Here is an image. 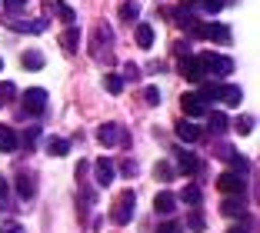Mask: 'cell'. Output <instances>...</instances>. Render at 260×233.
Masks as SVG:
<instances>
[{"mask_svg":"<svg viewBox=\"0 0 260 233\" xmlns=\"http://www.w3.org/2000/svg\"><path fill=\"white\" fill-rule=\"evenodd\" d=\"M193 34H200L207 40H217V44H230V27H223V23H197Z\"/></svg>","mask_w":260,"mask_h":233,"instance_id":"cell-5","label":"cell"},{"mask_svg":"<svg viewBox=\"0 0 260 233\" xmlns=\"http://www.w3.org/2000/svg\"><path fill=\"white\" fill-rule=\"evenodd\" d=\"M177 137H180L184 143H197L200 137H204V130H200L197 123H190V120H180L177 123Z\"/></svg>","mask_w":260,"mask_h":233,"instance_id":"cell-13","label":"cell"},{"mask_svg":"<svg viewBox=\"0 0 260 233\" xmlns=\"http://www.w3.org/2000/svg\"><path fill=\"white\" fill-rule=\"evenodd\" d=\"M60 47H63L67 53H74L77 47H80V30H74V27H67V30L60 34Z\"/></svg>","mask_w":260,"mask_h":233,"instance_id":"cell-20","label":"cell"},{"mask_svg":"<svg viewBox=\"0 0 260 233\" xmlns=\"http://www.w3.org/2000/svg\"><path fill=\"white\" fill-rule=\"evenodd\" d=\"M17 193H20L23 200H30V196L37 193V183H34V177H27V173H20V177H17Z\"/></svg>","mask_w":260,"mask_h":233,"instance_id":"cell-19","label":"cell"},{"mask_svg":"<svg viewBox=\"0 0 260 233\" xmlns=\"http://www.w3.org/2000/svg\"><path fill=\"white\" fill-rule=\"evenodd\" d=\"M0 67H4V60H0Z\"/></svg>","mask_w":260,"mask_h":233,"instance_id":"cell-43","label":"cell"},{"mask_svg":"<svg viewBox=\"0 0 260 233\" xmlns=\"http://www.w3.org/2000/svg\"><path fill=\"white\" fill-rule=\"evenodd\" d=\"M153 210L164 213V217H170V213L177 210V196L170 193V190H160V193H157V200H153Z\"/></svg>","mask_w":260,"mask_h":233,"instance_id":"cell-11","label":"cell"},{"mask_svg":"<svg viewBox=\"0 0 260 233\" xmlns=\"http://www.w3.org/2000/svg\"><path fill=\"white\" fill-rule=\"evenodd\" d=\"M110 37H114V34H110V27L104 20L97 23V27H93V44H90V50H93V57H100V47L107 44L110 47Z\"/></svg>","mask_w":260,"mask_h":233,"instance_id":"cell-10","label":"cell"},{"mask_svg":"<svg viewBox=\"0 0 260 233\" xmlns=\"http://www.w3.org/2000/svg\"><path fill=\"white\" fill-rule=\"evenodd\" d=\"M137 17H140V7H137V0H123V4H120V20H137Z\"/></svg>","mask_w":260,"mask_h":233,"instance_id":"cell-23","label":"cell"},{"mask_svg":"<svg viewBox=\"0 0 260 233\" xmlns=\"http://www.w3.org/2000/svg\"><path fill=\"white\" fill-rule=\"evenodd\" d=\"M187 223H190V230H193V233H204V230H207V223H204V217H200V213H193Z\"/></svg>","mask_w":260,"mask_h":233,"instance_id":"cell-32","label":"cell"},{"mask_svg":"<svg viewBox=\"0 0 260 233\" xmlns=\"http://www.w3.org/2000/svg\"><path fill=\"white\" fill-rule=\"evenodd\" d=\"M180 107H184L187 117H207V104L197 93H184V97H180Z\"/></svg>","mask_w":260,"mask_h":233,"instance_id":"cell-9","label":"cell"},{"mask_svg":"<svg viewBox=\"0 0 260 233\" xmlns=\"http://www.w3.org/2000/svg\"><path fill=\"white\" fill-rule=\"evenodd\" d=\"M14 83H0V104H10V100H14Z\"/></svg>","mask_w":260,"mask_h":233,"instance_id":"cell-30","label":"cell"},{"mask_svg":"<svg viewBox=\"0 0 260 233\" xmlns=\"http://www.w3.org/2000/svg\"><path fill=\"white\" fill-rule=\"evenodd\" d=\"M227 233H250V223H244V226H230Z\"/></svg>","mask_w":260,"mask_h":233,"instance_id":"cell-40","label":"cell"},{"mask_svg":"<svg viewBox=\"0 0 260 233\" xmlns=\"http://www.w3.org/2000/svg\"><path fill=\"white\" fill-rule=\"evenodd\" d=\"M217 190L220 193H227V196H244V190H247V180H244V173H220L217 177Z\"/></svg>","mask_w":260,"mask_h":233,"instance_id":"cell-3","label":"cell"},{"mask_svg":"<svg viewBox=\"0 0 260 233\" xmlns=\"http://www.w3.org/2000/svg\"><path fill=\"white\" fill-rule=\"evenodd\" d=\"M14 150H17V134L7 123H0V153H14Z\"/></svg>","mask_w":260,"mask_h":233,"instance_id":"cell-15","label":"cell"},{"mask_svg":"<svg viewBox=\"0 0 260 233\" xmlns=\"http://www.w3.org/2000/svg\"><path fill=\"white\" fill-rule=\"evenodd\" d=\"M217 100H223L227 107H240L244 90H240V87H234V83H220V93H217Z\"/></svg>","mask_w":260,"mask_h":233,"instance_id":"cell-12","label":"cell"},{"mask_svg":"<svg viewBox=\"0 0 260 233\" xmlns=\"http://www.w3.org/2000/svg\"><path fill=\"white\" fill-rule=\"evenodd\" d=\"M217 157L230 160V157H234V147H227V143H217Z\"/></svg>","mask_w":260,"mask_h":233,"instance_id":"cell-37","label":"cell"},{"mask_svg":"<svg viewBox=\"0 0 260 233\" xmlns=\"http://www.w3.org/2000/svg\"><path fill=\"white\" fill-rule=\"evenodd\" d=\"M0 233H23V226L14 223V220H7V223H0Z\"/></svg>","mask_w":260,"mask_h":233,"instance_id":"cell-36","label":"cell"},{"mask_svg":"<svg viewBox=\"0 0 260 233\" xmlns=\"http://www.w3.org/2000/svg\"><path fill=\"white\" fill-rule=\"evenodd\" d=\"M177 163H180L184 173H197L200 170V160L193 157V153H187V150H177Z\"/></svg>","mask_w":260,"mask_h":233,"instance_id":"cell-18","label":"cell"},{"mask_svg":"<svg viewBox=\"0 0 260 233\" xmlns=\"http://www.w3.org/2000/svg\"><path fill=\"white\" fill-rule=\"evenodd\" d=\"M144 100L150 107H157V104H160V90H157V87H144Z\"/></svg>","mask_w":260,"mask_h":233,"instance_id":"cell-29","label":"cell"},{"mask_svg":"<svg viewBox=\"0 0 260 233\" xmlns=\"http://www.w3.org/2000/svg\"><path fill=\"white\" fill-rule=\"evenodd\" d=\"M54 10H57V17H60L63 23H74V20H77L74 7H70V4H63V0H57V4H54Z\"/></svg>","mask_w":260,"mask_h":233,"instance_id":"cell-24","label":"cell"},{"mask_svg":"<svg viewBox=\"0 0 260 233\" xmlns=\"http://www.w3.org/2000/svg\"><path fill=\"white\" fill-rule=\"evenodd\" d=\"M0 200H7V180L0 177Z\"/></svg>","mask_w":260,"mask_h":233,"instance_id":"cell-42","label":"cell"},{"mask_svg":"<svg viewBox=\"0 0 260 233\" xmlns=\"http://www.w3.org/2000/svg\"><path fill=\"white\" fill-rule=\"evenodd\" d=\"M234 127H237V134H250V130H253V120H250V117H244V120H237Z\"/></svg>","mask_w":260,"mask_h":233,"instance_id":"cell-35","label":"cell"},{"mask_svg":"<svg viewBox=\"0 0 260 233\" xmlns=\"http://www.w3.org/2000/svg\"><path fill=\"white\" fill-rule=\"evenodd\" d=\"M153 173H157V180H164V183H170L177 177V170L170 163H157V170H153Z\"/></svg>","mask_w":260,"mask_h":233,"instance_id":"cell-27","label":"cell"},{"mask_svg":"<svg viewBox=\"0 0 260 233\" xmlns=\"http://www.w3.org/2000/svg\"><path fill=\"white\" fill-rule=\"evenodd\" d=\"M97 140L104 143V147H123L127 137H123V130L117 127V123H100L97 127Z\"/></svg>","mask_w":260,"mask_h":233,"instance_id":"cell-4","label":"cell"},{"mask_svg":"<svg viewBox=\"0 0 260 233\" xmlns=\"http://www.w3.org/2000/svg\"><path fill=\"white\" fill-rule=\"evenodd\" d=\"M244 210H247L244 196H227V200L220 203V213H227V217H244Z\"/></svg>","mask_w":260,"mask_h":233,"instance_id":"cell-14","label":"cell"},{"mask_svg":"<svg viewBox=\"0 0 260 233\" xmlns=\"http://www.w3.org/2000/svg\"><path fill=\"white\" fill-rule=\"evenodd\" d=\"M104 87H107V93H120L123 90V77L107 74V77H104Z\"/></svg>","mask_w":260,"mask_h":233,"instance_id":"cell-26","label":"cell"},{"mask_svg":"<svg viewBox=\"0 0 260 233\" xmlns=\"http://www.w3.org/2000/svg\"><path fill=\"white\" fill-rule=\"evenodd\" d=\"M200 63H204V74H214V77H230L234 74V60H230V57H220V53H204Z\"/></svg>","mask_w":260,"mask_h":233,"instance_id":"cell-2","label":"cell"},{"mask_svg":"<svg viewBox=\"0 0 260 233\" xmlns=\"http://www.w3.org/2000/svg\"><path fill=\"white\" fill-rule=\"evenodd\" d=\"M180 230H184V226H180V223H174V220H167V223H160V226H157V233H180Z\"/></svg>","mask_w":260,"mask_h":233,"instance_id":"cell-34","label":"cell"},{"mask_svg":"<svg viewBox=\"0 0 260 233\" xmlns=\"http://www.w3.org/2000/svg\"><path fill=\"white\" fill-rule=\"evenodd\" d=\"M223 4H227V0H200V7H204L207 14H217V10H223Z\"/></svg>","mask_w":260,"mask_h":233,"instance_id":"cell-31","label":"cell"},{"mask_svg":"<svg viewBox=\"0 0 260 233\" xmlns=\"http://www.w3.org/2000/svg\"><path fill=\"white\" fill-rule=\"evenodd\" d=\"M134 207H137V196H134V190H123V193L117 196L114 210H110L114 223H130V217H134Z\"/></svg>","mask_w":260,"mask_h":233,"instance_id":"cell-1","label":"cell"},{"mask_svg":"<svg viewBox=\"0 0 260 233\" xmlns=\"http://www.w3.org/2000/svg\"><path fill=\"white\" fill-rule=\"evenodd\" d=\"M44 107H47V90L44 87H30V90L23 93V110L27 113L37 117V113H44Z\"/></svg>","mask_w":260,"mask_h":233,"instance_id":"cell-6","label":"cell"},{"mask_svg":"<svg viewBox=\"0 0 260 233\" xmlns=\"http://www.w3.org/2000/svg\"><path fill=\"white\" fill-rule=\"evenodd\" d=\"M114 160H107V157H100L97 163H93V177H97V183L100 187H110V183H114Z\"/></svg>","mask_w":260,"mask_h":233,"instance_id":"cell-8","label":"cell"},{"mask_svg":"<svg viewBox=\"0 0 260 233\" xmlns=\"http://www.w3.org/2000/svg\"><path fill=\"white\" fill-rule=\"evenodd\" d=\"M120 173H123V177H134V173H137L134 160H123V163H120Z\"/></svg>","mask_w":260,"mask_h":233,"instance_id":"cell-38","label":"cell"},{"mask_svg":"<svg viewBox=\"0 0 260 233\" xmlns=\"http://www.w3.org/2000/svg\"><path fill=\"white\" fill-rule=\"evenodd\" d=\"M223 130H227V117H223V113H214V117H210V134L220 137Z\"/></svg>","mask_w":260,"mask_h":233,"instance_id":"cell-28","label":"cell"},{"mask_svg":"<svg viewBox=\"0 0 260 233\" xmlns=\"http://www.w3.org/2000/svg\"><path fill=\"white\" fill-rule=\"evenodd\" d=\"M180 200H184V203H190V207H200L204 193H200V187H187L184 193H180Z\"/></svg>","mask_w":260,"mask_h":233,"instance_id":"cell-25","label":"cell"},{"mask_svg":"<svg viewBox=\"0 0 260 233\" xmlns=\"http://www.w3.org/2000/svg\"><path fill=\"white\" fill-rule=\"evenodd\" d=\"M137 44L144 47V50L153 47V27H150V23H137Z\"/></svg>","mask_w":260,"mask_h":233,"instance_id":"cell-21","label":"cell"},{"mask_svg":"<svg viewBox=\"0 0 260 233\" xmlns=\"http://www.w3.org/2000/svg\"><path fill=\"white\" fill-rule=\"evenodd\" d=\"M47 153H50V157H67L70 143L63 140V137H47Z\"/></svg>","mask_w":260,"mask_h":233,"instance_id":"cell-16","label":"cell"},{"mask_svg":"<svg viewBox=\"0 0 260 233\" xmlns=\"http://www.w3.org/2000/svg\"><path fill=\"white\" fill-rule=\"evenodd\" d=\"M123 77H127V80H137V77H140V70H137V67H134V63H130V67H127V70H123Z\"/></svg>","mask_w":260,"mask_h":233,"instance_id":"cell-39","label":"cell"},{"mask_svg":"<svg viewBox=\"0 0 260 233\" xmlns=\"http://www.w3.org/2000/svg\"><path fill=\"white\" fill-rule=\"evenodd\" d=\"M7 27H14V30H20V34H27V30L40 34L47 27V20H7Z\"/></svg>","mask_w":260,"mask_h":233,"instance_id":"cell-17","label":"cell"},{"mask_svg":"<svg viewBox=\"0 0 260 233\" xmlns=\"http://www.w3.org/2000/svg\"><path fill=\"white\" fill-rule=\"evenodd\" d=\"M180 74H184L187 80L200 83V80H204V63H200V57H190V53H187L184 60H180Z\"/></svg>","mask_w":260,"mask_h":233,"instance_id":"cell-7","label":"cell"},{"mask_svg":"<svg viewBox=\"0 0 260 233\" xmlns=\"http://www.w3.org/2000/svg\"><path fill=\"white\" fill-rule=\"evenodd\" d=\"M37 137H40V127H30V130H27V134H23V147L30 150V147H34V140H37Z\"/></svg>","mask_w":260,"mask_h":233,"instance_id":"cell-33","label":"cell"},{"mask_svg":"<svg viewBox=\"0 0 260 233\" xmlns=\"http://www.w3.org/2000/svg\"><path fill=\"white\" fill-rule=\"evenodd\" d=\"M4 4H7L10 10H17V7H23V4H27V0H4Z\"/></svg>","mask_w":260,"mask_h":233,"instance_id":"cell-41","label":"cell"},{"mask_svg":"<svg viewBox=\"0 0 260 233\" xmlns=\"http://www.w3.org/2000/svg\"><path fill=\"white\" fill-rule=\"evenodd\" d=\"M44 67V53L40 50H27L23 53V70H40Z\"/></svg>","mask_w":260,"mask_h":233,"instance_id":"cell-22","label":"cell"}]
</instances>
